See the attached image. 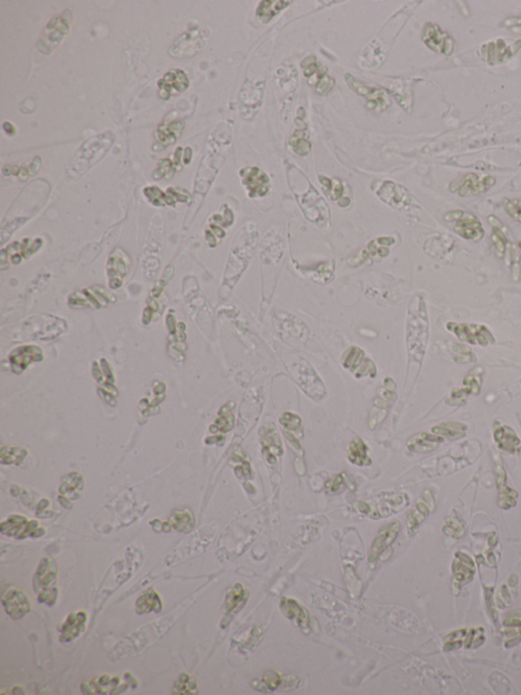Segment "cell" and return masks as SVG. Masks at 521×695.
Returning a JSON list of instances; mask_svg holds the SVG:
<instances>
[{
	"label": "cell",
	"instance_id": "6da1fadb",
	"mask_svg": "<svg viewBox=\"0 0 521 695\" xmlns=\"http://www.w3.org/2000/svg\"><path fill=\"white\" fill-rule=\"evenodd\" d=\"M57 582V565L52 559H43L34 575L33 585L35 591L39 594L40 603L53 606L58 596V589L55 584Z\"/></svg>",
	"mask_w": 521,
	"mask_h": 695
},
{
	"label": "cell",
	"instance_id": "7a4b0ae2",
	"mask_svg": "<svg viewBox=\"0 0 521 695\" xmlns=\"http://www.w3.org/2000/svg\"><path fill=\"white\" fill-rule=\"evenodd\" d=\"M425 307H420V313H410L408 323V345L410 356L422 360L426 351L427 340V321Z\"/></svg>",
	"mask_w": 521,
	"mask_h": 695
},
{
	"label": "cell",
	"instance_id": "3957f363",
	"mask_svg": "<svg viewBox=\"0 0 521 695\" xmlns=\"http://www.w3.org/2000/svg\"><path fill=\"white\" fill-rule=\"evenodd\" d=\"M521 49V40L507 41L503 38L487 42L480 48V57L489 65L508 62Z\"/></svg>",
	"mask_w": 521,
	"mask_h": 695
},
{
	"label": "cell",
	"instance_id": "277c9868",
	"mask_svg": "<svg viewBox=\"0 0 521 695\" xmlns=\"http://www.w3.org/2000/svg\"><path fill=\"white\" fill-rule=\"evenodd\" d=\"M293 375L301 388L303 389L307 395L310 398L321 400L325 396V388L323 382L318 377L316 372L313 369L312 366L307 362V360L301 359L298 363L293 366Z\"/></svg>",
	"mask_w": 521,
	"mask_h": 695
},
{
	"label": "cell",
	"instance_id": "5b68a950",
	"mask_svg": "<svg viewBox=\"0 0 521 695\" xmlns=\"http://www.w3.org/2000/svg\"><path fill=\"white\" fill-rule=\"evenodd\" d=\"M445 219L449 223H455V232L464 239L478 241V240H482L483 235H485V230H483L480 219L469 212L451 211L446 214Z\"/></svg>",
	"mask_w": 521,
	"mask_h": 695
},
{
	"label": "cell",
	"instance_id": "8992f818",
	"mask_svg": "<svg viewBox=\"0 0 521 695\" xmlns=\"http://www.w3.org/2000/svg\"><path fill=\"white\" fill-rule=\"evenodd\" d=\"M303 74L312 87L316 88L318 94L321 96L328 94L334 87L333 79L327 76V67H323L314 55H310L301 62Z\"/></svg>",
	"mask_w": 521,
	"mask_h": 695
},
{
	"label": "cell",
	"instance_id": "52a82bcc",
	"mask_svg": "<svg viewBox=\"0 0 521 695\" xmlns=\"http://www.w3.org/2000/svg\"><path fill=\"white\" fill-rule=\"evenodd\" d=\"M422 40L427 48L438 55L450 57L455 49V41L447 32L441 29L438 25L427 22L424 26Z\"/></svg>",
	"mask_w": 521,
	"mask_h": 695
},
{
	"label": "cell",
	"instance_id": "ba28073f",
	"mask_svg": "<svg viewBox=\"0 0 521 695\" xmlns=\"http://www.w3.org/2000/svg\"><path fill=\"white\" fill-rule=\"evenodd\" d=\"M345 82L354 92L366 100V104L371 111L381 113L390 106L389 97H388L387 93L381 88L366 85L362 82L357 81L352 74L345 76Z\"/></svg>",
	"mask_w": 521,
	"mask_h": 695
},
{
	"label": "cell",
	"instance_id": "9c48e42d",
	"mask_svg": "<svg viewBox=\"0 0 521 695\" xmlns=\"http://www.w3.org/2000/svg\"><path fill=\"white\" fill-rule=\"evenodd\" d=\"M447 330L454 333L458 339L469 344L488 346L495 343L494 337L490 330L481 324L449 323L447 324Z\"/></svg>",
	"mask_w": 521,
	"mask_h": 695
},
{
	"label": "cell",
	"instance_id": "30bf717a",
	"mask_svg": "<svg viewBox=\"0 0 521 695\" xmlns=\"http://www.w3.org/2000/svg\"><path fill=\"white\" fill-rule=\"evenodd\" d=\"M495 184H496V179L494 177L467 174L461 179L453 182L450 186V191L456 192L461 197L467 195H478L487 192Z\"/></svg>",
	"mask_w": 521,
	"mask_h": 695
},
{
	"label": "cell",
	"instance_id": "8fae6325",
	"mask_svg": "<svg viewBox=\"0 0 521 695\" xmlns=\"http://www.w3.org/2000/svg\"><path fill=\"white\" fill-rule=\"evenodd\" d=\"M1 533L16 538L28 536H42L45 533L43 528H39L37 521H29L26 517L13 515L1 523Z\"/></svg>",
	"mask_w": 521,
	"mask_h": 695
},
{
	"label": "cell",
	"instance_id": "7c38bea8",
	"mask_svg": "<svg viewBox=\"0 0 521 695\" xmlns=\"http://www.w3.org/2000/svg\"><path fill=\"white\" fill-rule=\"evenodd\" d=\"M242 184L247 188L250 197H263L270 189V179L267 174L258 167H245L240 172Z\"/></svg>",
	"mask_w": 521,
	"mask_h": 695
},
{
	"label": "cell",
	"instance_id": "4fadbf2b",
	"mask_svg": "<svg viewBox=\"0 0 521 695\" xmlns=\"http://www.w3.org/2000/svg\"><path fill=\"white\" fill-rule=\"evenodd\" d=\"M2 605L13 619H21L31 610L29 599L22 590L9 589L2 592Z\"/></svg>",
	"mask_w": 521,
	"mask_h": 695
},
{
	"label": "cell",
	"instance_id": "5bb4252c",
	"mask_svg": "<svg viewBox=\"0 0 521 695\" xmlns=\"http://www.w3.org/2000/svg\"><path fill=\"white\" fill-rule=\"evenodd\" d=\"M342 364L345 368L356 373L357 377L376 375L375 364L370 359L364 358V351L359 348L352 347L348 349L343 356Z\"/></svg>",
	"mask_w": 521,
	"mask_h": 695
},
{
	"label": "cell",
	"instance_id": "9a60e30c",
	"mask_svg": "<svg viewBox=\"0 0 521 695\" xmlns=\"http://www.w3.org/2000/svg\"><path fill=\"white\" fill-rule=\"evenodd\" d=\"M203 38L204 37L200 30H191L184 33L174 42V48L170 49V53L177 57H191L194 53L197 52L198 49L204 46Z\"/></svg>",
	"mask_w": 521,
	"mask_h": 695
},
{
	"label": "cell",
	"instance_id": "2e32d148",
	"mask_svg": "<svg viewBox=\"0 0 521 695\" xmlns=\"http://www.w3.org/2000/svg\"><path fill=\"white\" fill-rule=\"evenodd\" d=\"M383 201L396 208L405 209L411 204L413 197L403 187L396 185L392 182H386L378 192Z\"/></svg>",
	"mask_w": 521,
	"mask_h": 695
},
{
	"label": "cell",
	"instance_id": "e0dca14e",
	"mask_svg": "<svg viewBox=\"0 0 521 695\" xmlns=\"http://www.w3.org/2000/svg\"><path fill=\"white\" fill-rule=\"evenodd\" d=\"M160 96L168 99L174 91L184 92L189 88V79L182 70H174L165 74L164 78L158 82Z\"/></svg>",
	"mask_w": 521,
	"mask_h": 695
},
{
	"label": "cell",
	"instance_id": "ac0fdd59",
	"mask_svg": "<svg viewBox=\"0 0 521 695\" xmlns=\"http://www.w3.org/2000/svg\"><path fill=\"white\" fill-rule=\"evenodd\" d=\"M399 529H400V524L398 522H392V523L387 524L381 528L377 538H375L373 545H371L370 563H374L378 557L394 542L395 538H397V534L399 533Z\"/></svg>",
	"mask_w": 521,
	"mask_h": 695
},
{
	"label": "cell",
	"instance_id": "d6986e66",
	"mask_svg": "<svg viewBox=\"0 0 521 695\" xmlns=\"http://www.w3.org/2000/svg\"><path fill=\"white\" fill-rule=\"evenodd\" d=\"M87 614L83 611L72 613L60 626V639L62 643H71L85 630Z\"/></svg>",
	"mask_w": 521,
	"mask_h": 695
},
{
	"label": "cell",
	"instance_id": "ffe728a7",
	"mask_svg": "<svg viewBox=\"0 0 521 695\" xmlns=\"http://www.w3.org/2000/svg\"><path fill=\"white\" fill-rule=\"evenodd\" d=\"M11 368L16 373H21L30 363L42 360V351L38 347L26 346L16 349L9 356Z\"/></svg>",
	"mask_w": 521,
	"mask_h": 695
},
{
	"label": "cell",
	"instance_id": "44dd1931",
	"mask_svg": "<svg viewBox=\"0 0 521 695\" xmlns=\"http://www.w3.org/2000/svg\"><path fill=\"white\" fill-rule=\"evenodd\" d=\"M121 678L118 676L111 677L109 675H102L95 678L88 684H84L87 688L83 687L84 691L88 694H112L118 689Z\"/></svg>",
	"mask_w": 521,
	"mask_h": 695
},
{
	"label": "cell",
	"instance_id": "7402d4cb",
	"mask_svg": "<svg viewBox=\"0 0 521 695\" xmlns=\"http://www.w3.org/2000/svg\"><path fill=\"white\" fill-rule=\"evenodd\" d=\"M495 440L500 449L508 453H514L517 445H520V438L514 430L508 426H500L499 422H495Z\"/></svg>",
	"mask_w": 521,
	"mask_h": 695
},
{
	"label": "cell",
	"instance_id": "603a6c76",
	"mask_svg": "<svg viewBox=\"0 0 521 695\" xmlns=\"http://www.w3.org/2000/svg\"><path fill=\"white\" fill-rule=\"evenodd\" d=\"M261 442L267 451L269 456H279L282 454L281 442L274 424H268L260 429Z\"/></svg>",
	"mask_w": 521,
	"mask_h": 695
},
{
	"label": "cell",
	"instance_id": "cb8c5ba5",
	"mask_svg": "<svg viewBox=\"0 0 521 695\" xmlns=\"http://www.w3.org/2000/svg\"><path fill=\"white\" fill-rule=\"evenodd\" d=\"M289 4H291V1H280V0L261 1L256 9L257 18L264 24H268L274 16L279 15Z\"/></svg>",
	"mask_w": 521,
	"mask_h": 695
},
{
	"label": "cell",
	"instance_id": "d4e9b609",
	"mask_svg": "<svg viewBox=\"0 0 521 695\" xmlns=\"http://www.w3.org/2000/svg\"><path fill=\"white\" fill-rule=\"evenodd\" d=\"M138 614L144 613H159L162 610V601L155 590L150 589L142 594L135 603Z\"/></svg>",
	"mask_w": 521,
	"mask_h": 695
},
{
	"label": "cell",
	"instance_id": "484cf974",
	"mask_svg": "<svg viewBox=\"0 0 521 695\" xmlns=\"http://www.w3.org/2000/svg\"><path fill=\"white\" fill-rule=\"evenodd\" d=\"M348 459L356 465H369L371 460L368 456V449L361 438H357L350 443L348 447Z\"/></svg>",
	"mask_w": 521,
	"mask_h": 695
},
{
	"label": "cell",
	"instance_id": "4316f807",
	"mask_svg": "<svg viewBox=\"0 0 521 695\" xmlns=\"http://www.w3.org/2000/svg\"><path fill=\"white\" fill-rule=\"evenodd\" d=\"M184 128V123L181 121H174L166 127H160L157 130V138L159 142L162 145L168 146L174 143L179 137H181L182 130Z\"/></svg>",
	"mask_w": 521,
	"mask_h": 695
},
{
	"label": "cell",
	"instance_id": "83f0119b",
	"mask_svg": "<svg viewBox=\"0 0 521 695\" xmlns=\"http://www.w3.org/2000/svg\"><path fill=\"white\" fill-rule=\"evenodd\" d=\"M442 440L443 438L436 437L429 433H422L408 443V449L415 452H429L434 450Z\"/></svg>",
	"mask_w": 521,
	"mask_h": 695
},
{
	"label": "cell",
	"instance_id": "f1b7e54d",
	"mask_svg": "<svg viewBox=\"0 0 521 695\" xmlns=\"http://www.w3.org/2000/svg\"><path fill=\"white\" fill-rule=\"evenodd\" d=\"M170 523L177 530L188 533L195 526V518L190 511H174L170 518Z\"/></svg>",
	"mask_w": 521,
	"mask_h": 695
},
{
	"label": "cell",
	"instance_id": "f546056e",
	"mask_svg": "<svg viewBox=\"0 0 521 695\" xmlns=\"http://www.w3.org/2000/svg\"><path fill=\"white\" fill-rule=\"evenodd\" d=\"M466 429V426L459 422H445L440 426L434 428L433 433L448 438H459L464 437Z\"/></svg>",
	"mask_w": 521,
	"mask_h": 695
},
{
	"label": "cell",
	"instance_id": "4dcf8cb0",
	"mask_svg": "<svg viewBox=\"0 0 521 695\" xmlns=\"http://www.w3.org/2000/svg\"><path fill=\"white\" fill-rule=\"evenodd\" d=\"M281 608L287 617L291 618V619L296 618L298 624L303 625V622L307 623V612L303 608H301L300 605L294 599H284L282 601Z\"/></svg>",
	"mask_w": 521,
	"mask_h": 695
},
{
	"label": "cell",
	"instance_id": "1f68e13d",
	"mask_svg": "<svg viewBox=\"0 0 521 695\" xmlns=\"http://www.w3.org/2000/svg\"><path fill=\"white\" fill-rule=\"evenodd\" d=\"M319 181L324 187L325 193L330 197V199L333 201L341 199L343 193H344V186L340 181H337V179L332 181L325 176H319Z\"/></svg>",
	"mask_w": 521,
	"mask_h": 695
},
{
	"label": "cell",
	"instance_id": "d6a6232c",
	"mask_svg": "<svg viewBox=\"0 0 521 695\" xmlns=\"http://www.w3.org/2000/svg\"><path fill=\"white\" fill-rule=\"evenodd\" d=\"M196 689L195 680L191 679L188 674L182 673L179 677V680L175 682L174 694H194Z\"/></svg>",
	"mask_w": 521,
	"mask_h": 695
},
{
	"label": "cell",
	"instance_id": "836d02e7",
	"mask_svg": "<svg viewBox=\"0 0 521 695\" xmlns=\"http://www.w3.org/2000/svg\"><path fill=\"white\" fill-rule=\"evenodd\" d=\"M504 211L506 213L513 218L514 221L521 223V199L520 198H505L503 200Z\"/></svg>",
	"mask_w": 521,
	"mask_h": 695
},
{
	"label": "cell",
	"instance_id": "e575fe53",
	"mask_svg": "<svg viewBox=\"0 0 521 695\" xmlns=\"http://www.w3.org/2000/svg\"><path fill=\"white\" fill-rule=\"evenodd\" d=\"M303 136H305L303 133L301 136H300V133H298V136L294 135V136L291 138V141H289L294 153L298 154V155L301 156L307 155L310 150V142H308V140H306V138Z\"/></svg>",
	"mask_w": 521,
	"mask_h": 695
},
{
	"label": "cell",
	"instance_id": "d590c367",
	"mask_svg": "<svg viewBox=\"0 0 521 695\" xmlns=\"http://www.w3.org/2000/svg\"><path fill=\"white\" fill-rule=\"evenodd\" d=\"M280 423L289 429V430H298L301 428V421L298 415L293 414V413H284L279 419Z\"/></svg>",
	"mask_w": 521,
	"mask_h": 695
},
{
	"label": "cell",
	"instance_id": "8d00e7d4",
	"mask_svg": "<svg viewBox=\"0 0 521 695\" xmlns=\"http://www.w3.org/2000/svg\"><path fill=\"white\" fill-rule=\"evenodd\" d=\"M492 240L494 242L495 246H496L500 257H502L506 249L507 239L505 234L501 230H499V228H493Z\"/></svg>",
	"mask_w": 521,
	"mask_h": 695
},
{
	"label": "cell",
	"instance_id": "74e56055",
	"mask_svg": "<svg viewBox=\"0 0 521 695\" xmlns=\"http://www.w3.org/2000/svg\"><path fill=\"white\" fill-rule=\"evenodd\" d=\"M233 421H235V417H233V414H228V416L222 417L215 424L216 426V430H221L223 433L230 430L233 428Z\"/></svg>",
	"mask_w": 521,
	"mask_h": 695
},
{
	"label": "cell",
	"instance_id": "f35d334b",
	"mask_svg": "<svg viewBox=\"0 0 521 695\" xmlns=\"http://www.w3.org/2000/svg\"><path fill=\"white\" fill-rule=\"evenodd\" d=\"M503 27L507 28V29L511 30V31L516 33V34H521V16H514V18H506L502 23Z\"/></svg>",
	"mask_w": 521,
	"mask_h": 695
},
{
	"label": "cell",
	"instance_id": "ab89813d",
	"mask_svg": "<svg viewBox=\"0 0 521 695\" xmlns=\"http://www.w3.org/2000/svg\"><path fill=\"white\" fill-rule=\"evenodd\" d=\"M342 487L343 478L341 477V475H338V477H334L331 482H328V484H327V491H328L329 493L335 494L340 491L341 489H342Z\"/></svg>",
	"mask_w": 521,
	"mask_h": 695
},
{
	"label": "cell",
	"instance_id": "60d3db41",
	"mask_svg": "<svg viewBox=\"0 0 521 695\" xmlns=\"http://www.w3.org/2000/svg\"><path fill=\"white\" fill-rule=\"evenodd\" d=\"M264 680L267 684L270 685V687L275 688L277 686L278 683H279L280 678L275 672H268L266 674Z\"/></svg>",
	"mask_w": 521,
	"mask_h": 695
},
{
	"label": "cell",
	"instance_id": "b9f144b4",
	"mask_svg": "<svg viewBox=\"0 0 521 695\" xmlns=\"http://www.w3.org/2000/svg\"><path fill=\"white\" fill-rule=\"evenodd\" d=\"M504 624L507 625V626H513V624L514 626H521V621L520 620L509 619L504 622Z\"/></svg>",
	"mask_w": 521,
	"mask_h": 695
},
{
	"label": "cell",
	"instance_id": "7bdbcfd3",
	"mask_svg": "<svg viewBox=\"0 0 521 695\" xmlns=\"http://www.w3.org/2000/svg\"><path fill=\"white\" fill-rule=\"evenodd\" d=\"M518 246H520V249L521 250V240H520V243H518Z\"/></svg>",
	"mask_w": 521,
	"mask_h": 695
}]
</instances>
